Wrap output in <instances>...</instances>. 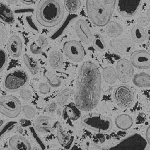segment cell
I'll return each instance as SVG.
<instances>
[{
  "label": "cell",
  "instance_id": "obj_1",
  "mask_svg": "<svg viewBox=\"0 0 150 150\" xmlns=\"http://www.w3.org/2000/svg\"><path fill=\"white\" fill-rule=\"evenodd\" d=\"M101 92V76L100 69L90 61H86L79 67L75 94L76 105L81 111L89 112L96 108Z\"/></svg>",
  "mask_w": 150,
  "mask_h": 150
},
{
  "label": "cell",
  "instance_id": "obj_2",
  "mask_svg": "<svg viewBox=\"0 0 150 150\" xmlns=\"http://www.w3.org/2000/svg\"><path fill=\"white\" fill-rule=\"evenodd\" d=\"M64 7L60 0H40L36 8L38 22L45 28H53L62 21Z\"/></svg>",
  "mask_w": 150,
  "mask_h": 150
},
{
  "label": "cell",
  "instance_id": "obj_3",
  "mask_svg": "<svg viewBox=\"0 0 150 150\" xmlns=\"http://www.w3.org/2000/svg\"><path fill=\"white\" fill-rule=\"evenodd\" d=\"M116 0H86V11L93 25L104 27L111 20Z\"/></svg>",
  "mask_w": 150,
  "mask_h": 150
},
{
  "label": "cell",
  "instance_id": "obj_4",
  "mask_svg": "<svg viewBox=\"0 0 150 150\" xmlns=\"http://www.w3.org/2000/svg\"><path fill=\"white\" fill-rule=\"evenodd\" d=\"M81 122L85 127L100 134L110 132L113 127V122L110 117L97 113L85 115L81 117Z\"/></svg>",
  "mask_w": 150,
  "mask_h": 150
},
{
  "label": "cell",
  "instance_id": "obj_5",
  "mask_svg": "<svg viewBox=\"0 0 150 150\" xmlns=\"http://www.w3.org/2000/svg\"><path fill=\"white\" fill-rule=\"evenodd\" d=\"M21 103L13 96L0 97V113L9 118H16L20 114Z\"/></svg>",
  "mask_w": 150,
  "mask_h": 150
},
{
  "label": "cell",
  "instance_id": "obj_6",
  "mask_svg": "<svg viewBox=\"0 0 150 150\" xmlns=\"http://www.w3.org/2000/svg\"><path fill=\"white\" fill-rule=\"evenodd\" d=\"M28 76L25 71L17 69L7 75L5 77L4 86L8 91H16L20 89L28 83Z\"/></svg>",
  "mask_w": 150,
  "mask_h": 150
},
{
  "label": "cell",
  "instance_id": "obj_7",
  "mask_svg": "<svg viewBox=\"0 0 150 150\" xmlns=\"http://www.w3.org/2000/svg\"><path fill=\"white\" fill-rule=\"evenodd\" d=\"M147 145L146 140L138 134H132L121 141L110 149L117 150H142Z\"/></svg>",
  "mask_w": 150,
  "mask_h": 150
},
{
  "label": "cell",
  "instance_id": "obj_8",
  "mask_svg": "<svg viewBox=\"0 0 150 150\" xmlns=\"http://www.w3.org/2000/svg\"><path fill=\"white\" fill-rule=\"evenodd\" d=\"M63 51L66 56L75 62L82 61L86 56V50L81 43L76 40L67 41L63 45Z\"/></svg>",
  "mask_w": 150,
  "mask_h": 150
},
{
  "label": "cell",
  "instance_id": "obj_9",
  "mask_svg": "<svg viewBox=\"0 0 150 150\" xmlns=\"http://www.w3.org/2000/svg\"><path fill=\"white\" fill-rule=\"evenodd\" d=\"M113 97L116 104L121 108H129L134 102V92L129 87L124 85L118 86L115 89Z\"/></svg>",
  "mask_w": 150,
  "mask_h": 150
},
{
  "label": "cell",
  "instance_id": "obj_10",
  "mask_svg": "<svg viewBox=\"0 0 150 150\" xmlns=\"http://www.w3.org/2000/svg\"><path fill=\"white\" fill-rule=\"evenodd\" d=\"M117 78L123 83H127L131 80L134 74L132 64L127 59H121L116 65Z\"/></svg>",
  "mask_w": 150,
  "mask_h": 150
},
{
  "label": "cell",
  "instance_id": "obj_11",
  "mask_svg": "<svg viewBox=\"0 0 150 150\" xmlns=\"http://www.w3.org/2000/svg\"><path fill=\"white\" fill-rule=\"evenodd\" d=\"M142 0H116L117 11L123 17H132L137 13Z\"/></svg>",
  "mask_w": 150,
  "mask_h": 150
},
{
  "label": "cell",
  "instance_id": "obj_12",
  "mask_svg": "<svg viewBox=\"0 0 150 150\" xmlns=\"http://www.w3.org/2000/svg\"><path fill=\"white\" fill-rule=\"evenodd\" d=\"M110 45L117 54L127 55L135 49L134 42L129 39H115L110 42Z\"/></svg>",
  "mask_w": 150,
  "mask_h": 150
},
{
  "label": "cell",
  "instance_id": "obj_13",
  "mask_svg": "<svg viewBox=\"0 0 150 150\" xmlns=\"http://www.w3.org/2000/svg\"><path fill=\"white\" fill-rule=\"evenodd\" d=\"M130 62L133 66L138 69H149V53L146 50H137L133 52L130 56Z\"/></svg>",
  "mask_w": 150,
  "mask_h": 150
},
{
  "label": "cell",
  "instance_id": "obj_14",
  "mask_svg": "<svg viewBox=\"0 0 150 150\" xmlns=\"http://www.w3.org/2000/svg\"><path fill=\"white\" fill-rule=\"evenodd\" d=\"M76 32L78 38L85 44H89L91 42L93 34L88 24L83 19H78L76 23Z\"/></svg>",
  "mask_w": 150,
  "mask_h": 150
},
{
  "label": "cell",
  "instance_id": "obj_15",
  "mask_svg": "<svg viewBox=\"0 0 150 150\" xmlns=\"http://www.w3.org/2000/svg\"><path fill=\"white\" fill-rule=\"evenodd\" d=\"M52 118L47 116L42 115L39 117L35 120L34 122V127L37 132L43 134H47L54 131V125Z\"/></svg>",
  "mask_w": 150,
  "mask_h": 150
},
{
  "label": "cell",
  "instance_id": "obj_16",
  "mask_svg": "<svg viewBox=\"0 0 150 150\" xmlns=\"http://www.w3.org/2000/svg\"><path fill=\"white\" fill-rule=\"evenodd\" d=\"M7 48L9 55L13 57H18L22 52L23 43L21 38L18 35H12L8 41Z\"/></svg>",
  "mask_w": 150,
  "mask_h": 150
},
{
  "label": "cell",
  "instance_id": "obj_17",
  "mask_svg": "<svg viewBox=\"0 0 150 150\" xmlns=\"http://www.w3.org/2000/svg\"><path fill=\"white\" fill-rule=\"evenodd\" d=\"M9 146L12 149L16 150H30L31 149V146L30 142L21 136L16 135L11 137L9 141Z\"/></svg>",
  "mask_w": 150,
  "mask_h": 150
},
{
  "label": "cell",
  "instance_id": "obj_18",
  "mask_svg": "<svg viewBox=\"0 0 150 150\" xmlns=\"http://www.w3.org/2000/svg\"><path fill=\"white\" fill-rule=\"evenodd\" d=\"M55 127L57 128V137L58 142L64 147L68 148L74 142V136L70 134H68L63 129L62 125L59 123H56Z\"/></svg>",
  "mask_w": 150,
  "mask_h": 150
},
{
  "label": "cell",
  "instance_id": "obj_19",
  "mask_svg": "<svg viewBox=\"0 0 150 150\" xmlns=\"http://www.w3.org/2000/svg\"><path fill=\"white\" fill-rule=\"evenodd\" d=\"M0 20L6 24H12L15 21L13 11L8 5L0 2Z\"/></svg>",
  "mask_w": 150,
  "mask_h": 150
},
{
  "label": "cell",
  "instance_id": "obj_20",
  "mask_svg": "<svg viewBox=\"0 0 150 150\" xmlns=\"http://www.w3.org/2000/svg\"><path fill=\"white\" fill-rule=\"evenodd\" d=\"M105 26L106 34L110 38H116L119 37L122 34L123 31V28L122 26L119 23L114 21H110Z\"/></svg>",
  "mask_w": 150,
  "mask_h": 150
},
{
  "label": "cell",
  "instance_id": "obj_21",
  "mask_svg": "<svg viewBox=\"0 0 150 150\" xmlns=\"http://www.w3.org/2000/svg\"><path fill=\"white\" fill-rule=\"evenodd\" d=\"M115 123L118 129L127 130L132 127L134 124V120L129 115L121 114L115 118Z\"/></svg>",
  "mask_w": 150,
  "mask_h": 150
},
{
  "label": "cell",
  "instance_id": "obj_22",
  "mask_svg": "<svg viewBox=\"0 0 150 150\" xmlns=\"http://www.w3.org/2000/svg\"><path fill=\"white\" fill-rule=\"evenodd\" d=\"M64 59L62 53L57 51H53L50 54L49 63L52 68L60 69L64 66Z\"/></svg>",
  "mask_w": 150,
  "mask_h": 150
},
{
  "label": "cell",
  "instance_id": "obj_23",
  "mask_svg": "<svg viewBox=\"0 0 150 150\" xmlns=\"http://www.w3.org/2000/svg\"><path fill=\"white\" fill-rule=\"evenodd\" d=\"M64 113L67 119L72 121L77 120L81 117L80 110L74 103H70L65 105Z\"/></svg>",
  "mask_w": 150,
  "mask_h": 150
},
{
  "label": "cell",
  "instance_id": "obj_24",
  "mask_svg": "<svg viewBox=\"0 0 150 150\" xmlns=\"http://www.w3.org/2000/svg\"><path fill=\"white\" fill-rule=\"evenodd\" d=\"M133 83L138 88H148L150 86L149 74L145 72L135 74L133 77Z\"/></svg>",
  "mask_w": 150,
  "mask_h": 150
},
{
  "label": "cell",
  "instance_id": "obj_25",
  "mask_svg": "<svg viewBox=\"0 0 150 150\" xmlns=\"http://www.w3.org/2000/svg\"><path fill=\"white\" fill-rule=\"evenodd\" d=\"M132 38L134 42L137 43L144 42L146 39V31L142 26L138 25H134L131 30Z\"/></svg>",
  "mask_w": 150,
  "mask_h": 150
},
{
  "label": "cell",
  "instance_id": "obj_26",
  "mask_svg": "<svg viewBox=\"0 0 150 150\" xmlns=\"http://www.w3.org/2000/svg\"><path fill=\"white\" fill-rule=\"evenodd\" d=\"M102 74L104 81L108 84H114L116 80H117V73H116V70L112 66H107L104 67Z\"/></svg>",
  "mask_w": 150,
  "mask_h": 150
},
{
  "label": "cell",
  "instance_id": "obj_27",
  "mask_svg": "<svg viewBox=\"0 0 150 150\" xmlns=\"http://www.w3.org/2000/svg\"><path fill=\"white\" fill-rule=\"evenodd\" d=\"M23 59L24 64H25V66L28 67L30 73L32 75L37 74L39 70H40V66H39L37 61L28 54H24Z\"/></svg>",
  "mask_w": 150,
  "mask_h": 150
},
{
  "label": "cell",
  "instance_id": "obj_28",
  "mask_svg": "<svg viewBox=\"0 0 150 150\" xmlns=\"http://www.w3.org/2000/svg\"><path fill=\"white\" fill-rule=\"evenodd\" d=\"M43 76L46 78L48 84L53 88H58L61 86L62 81L59 77H58L56 75L52 73L49 70H44L43 71Z\"/></svg>",
  "mask_w": 150,
  "mask_h": 150
},
{
  "label": "cell",
  "instance_id": "obj_29",
  "mask_svg": "<svg viewBox=\"0 0 150 150\" xmlns=\"http://www.w3.org/2000/svg\"><path fill=\"white\" fill-rule=\"evenodd\" d=\"M74 94V91L71 89H66L62 91L58 94L56 98L57 104L59 106H65L68 101V99Z\"/></svg>",
  "mask_w": 150,
  "mask_h": 150
},
{
  "label": "cell",
  "instance_id": "obj_30",
  "mask_svg": "<svg viewBox=\"0 0 150 150\" xmlns=\"http://www.w3.org/2000/svg\"><path fill=\"white\" fill-rule=\"evenodd\" d=\"M80 6V0H64V8L69 13H73L77 11Z\"/></svg>",
  "mask_w": 150,
  "mask_h": 150
},
{
  "label": "cell",
  "instance_id": "obj_31",
  "mask_svg": "<svg viewBox=\"0 0 150 150\" xmlns=\"http://www.w3.org/2000/svg\"><path fill=\"white\" fill-rule=\"evenodd\" d=\"M94 48L99 52H104L106 50V44L103 38L100 34H95L93 35L92 41Z\"/></svg>",
  "mask_w": 150,
  "mask_h": 150
},
{
  "label": "cell",
  "instance_id": "obj_32",
  "mask_svg": "<svg viewBox=\"0 0 150 150\" xmlns=\"http://www.w3.org/2000/svg\"><path fill=\"white\" fill-rule=\"evenodd\" d=\"M17 125L18 123L16 122H9L7 123L3 127H1V129H0V142L4 138L5 135L11 132Z\"/></svg>",
  "mask_w": 150,
  "mask_h": 150
},
{
  "label": "cell",
  "instance_id": "obj_33",
  "mask_svg": "<svg viewBox=\"0 0 150 150\" xmlns=\"http://www.w3.org/2000/svg\"><path fill=\"white\" fill-rule=\"evenodd\" d=\"M21 111L25 115V117L28 120L33 119L35 116V110L33 107L30 105H24L21 108Z\"/></svg>",
  "mask_w": 150,
  "mask_h": 150
},
{
  "label": "cell",
  "instance_id": "obj_34",
  "mask_svg": "<svg viewBox=\"0 0 150 150\" xmlns=\"http://www.w3.org/2000/svg\"><path fill=\"white\" fill-rule=\"evenodd\" d=\"M8 54L4 50L0 48V73L3 71L8 64Z\"/></svg>",
  "mask_w": 150,
  "mask_h": 150
},
{
  "label": "cell",
  "instance_id": "obj_35",
  "mask_svg": "<svg viewBox=\"0 0 150 150\" xmlns=\"http://www.w3.org/2000/svg\"><path fill=\"white\" fill-rule=\"evenodd\" d=\"M8 39V32L3 25L0 24V47L3 46Z\"/></svg>",
  "mask_w": 150,
  "mask_h": 150
},
{
  "label": "cell",
  "instance_id": "obj_36",
  "mask_svg": "<svg viewBox=\"0 0 150 150\" xmlns=\"http://www.w3.org/2000/svg\"><path fill=\"white\" fill-rule=\"evenodd\" d=\"M30 132H31V134L32 135V136L33 137V139H35V141L37 142V144H38L39 145H40V146L42 147V148L43 149H45V145L43 144V142L41 140V139L39 137L38 135H37V134L35 133V129H33V128L32 127H30Z\"/></svg>",
  "mask_w": 150,
  "mask_h": 150
},
{
  "label": "cell",
  "instance_id": "obj_37",
  "mask_svg": "<svg viewBox=\"0 0 150 150\" xmlns=\"http://www.w3.org/2000/svg\"><path fill=\"white\" fill-rule=\"evenodd\" d=\"M19 95L20 97L24 100H30L32 97V93L31 91L27 89H20L19 91Z\"/></svg>",
  "mask_w": 150,
  "mask_h": 150
},
{
  "label": "cell",
  "instance_id": "obj_38",
  "mask_svg": "<svg viewBox=\"0 0 150 150\" xmlns=\"http://www.w3.org/2000/svg\"><path fill=\"white\" fill-rule=\"evenodd\" d=\"M39 91L43 95L49 93L51 91L50 86L46 83H40L39 85Z\"/></svg>",
  "mask_w": 150,
  "mask_h": 150
},
{
  "label": "cell",
  "instance_id": "obj_39",
  "mask_svg": "<svg viewBox=\"0 0 150 150\" xmlns=\"http://www.w3.org/2000/svg\"><path fill=\"white\" fill-rule=\"evenodd\" d=\"M30 52H31V54H33L34 55L40 54L41 53H42V48L39 46V45L37 44V43L35 42L32 43L30 45Z\"/></svg>",
  "mask_w": 150,
  "mask_h": 150
},
{
  "label": "cell",
  "instance_id": "obj_40",
  "mask_svg": "<svg viewBox=\"0 0 150 150\" xmlns=\"http://www.w3.org/2000/svg\"><path fill=\"white\" fill-rule=\"evenodd\" d=\"M38 42L39 46L42 48V49H44V48L46 47L48 45L47 39L45 35H41L39 36Z\"/></svg>",
  "mask_w": 150,
  "mask_h": 150
},
{
  "label": "cell",
  "instance_id": "obj_41",
  "mask_svg": "<svg viewBox=\"0 0 150 150\" xmlns=\"http://www.w3.org/2000/svg\"><path fill=\"white\" fill-rule=\"evenodd\" d=\"M137 23L142 27L147 26L149 23V19L147 17H139L137 19Z\"/></svg>",
  "mask_w": 150,
  "mask_h": 150
},
{
  "label": "cell",
  "instance_id": "obj_42",
  "mask_svg": "<svg viewBox=\"0 0 150 150\" xmlns=\"http://www.w3.org/2000/svg\"><path fill=\"white\" fill-rule=\"evenodd\" d=\"M57 109V104L54 101H53L50 105L47 106V107L45 108V112L49 113H53L55 112Z\"/></svg>",
  "mask_w": 150,
  "mask_h": 150
},
{
  "label": "cell",
  "instance_id": "obj_43",
  "mask_svg": "<svg viewBox=\"0 0 150 150\" xmlns=\"http://www.w3.org/2000/svg\"><path fill=\"white\" fill-rule=\"evenodd\" d=\"M20 125L23 127H28L31 126V122L30 120L26 119H21L19 120Z\"/></svg>",
  "mask_w": 150,
  "mask_h": 150
},
{
  "label": "cell",
  "instance_id": "obj_44",
  "mask_svg": "<svg viewBox=\"0 0 150 150\" xmlns=\"http://www.w3.org/2000/svg\"><path fill=\"white\" fill-rule=\"evenodd\" d=\"M95 139L98 142L99 144H102L103 142H105V137L103 135L99 134L95 137Z\"/></svg>",
  "mask_w": 150,
  "mask_h": 150
},
{
  "label": "cell",
  "instance_id": "obj_45",
  "mask_svg": "<svg viewBox=\"0 0 150 150\" xmlns=\"http://www.w3.org/2000/svg\"><path fill=\"white\" fill-rule=\"evenodd\" d=\"M146 140L147 144H150V126L149 125L147 128L146 133Z\"/></svg>",
  "mask_w": 150,
  "mask_h": 150
},
{
  "label": "cell",
  "instance_id": "obj_46",
  "mask_svg": "<svg viewBox=\"0 0 150 150\" xmlns=\"http://www.w3.org/2000/svg\"><path fill=\"white\" fill-rule=\"evenodd\" d=\"M146 115L144 114V113H140L138 116V117H137V122H139L140 120H142L141 123H142V122H144L145 120H146Z\"/></svg>",
  "mask_w": 150,
  "mask_h": 150
},
{
  "label": "cell",
  "instance_id": "obj_47",
  "mask_svg": "<svg viewBox=\"0 0 150 150\" xmlns=\"http://www.w3.org/2000/svg\"><path fill=\"white\" fill-rule=\"evenodd\" d=\"M18 1L19 0H7V2H8V4L9 5H12V6H13V5L18 4Z\"/></svg>",
  "mask_w": 150,
  "mask_h": 150
},
{
  "label": "cell",
  "instance_id": "obj_48",
  "mask_svg": "<svg viewBox=\"0 0 150 150\" xmlns=\"http://www.w3.org/2000/svg\"><path fill=\"white\" fill-rule=\"evenodd\" d=\"M21 2L26 5H30L33 2V0H21Z\"/></svg>",
  "mask_w": 150,
  "mask_h": 150
},
{
  "label": "cell",
  "instance_id": "obj_49",
  "mask_svg": "<svg viewBox=\"0 0 150 150\" xmlns=\"http://www.w3.org/2000/svg\"><path fill=\"white\" fill-rule=\"evenodd\" d=\"M16 129H17V131H18L19 133H20V134L23 133V127H21V125L20 126H18V125H17Z\"/></svg>",
  "mask_w": 150,
  "mask_h": 150
},
{
  "label": "cell",
  "instance_id": "obj_50",
  "mask_svg": "<svg viewBox=\"0 0 150 150\" xmlns=\"http://www.w3.org/2000/svg\"><path fill=\"white\" fill-rule=\"evenodd\" d=\"M147 18L149 19V8L147 10Z\"/></svg>",
  "mask_w": 150,
  "mask_h": 150
},
{
  "label": "cell",
  "instance_id": "obj_51",
  "mask_svg": "<svg viewBox=\"0 0 150 150\" xmlns=\"http://www.w3.org/2000/svg\"><path fill=\"white\" fill-rule=\"evenodd\" d=\"M4 123V120H0V127H1L2 125H3Z\"/></svg>",
  "mask_w": 150,
  "mask_h": 150
},
{
  "label": "cell",
  "instance_id": "obj_52",
  "mask_svg": "<svg viewBox=\"0 0 150 150\" xmlns=\"http://www.w3.org/2000/svg\"><path fill=\"white\" fill-rule=\"evenodd\" d=\"M0 93H1V88H0Z\"/></svg>",
  "mask_w": 150,
  "mask_h": 150
}]
</instances>
